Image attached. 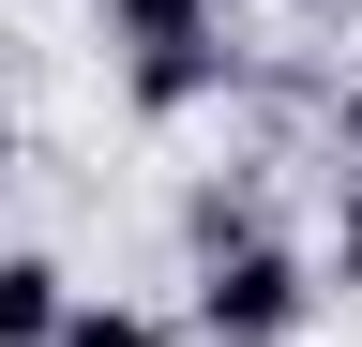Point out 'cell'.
<instances>
[{"label":"cell","mask_w":362,"mask_h":347,"mask_svg":"<svg viewBox=\"0 0 362 347\" xmlns=\"http://www.w3.org/2000/svg\"><path fill=\"white\" fill-rule=\"evenodd\" d=\"M257 91V61L226 46V30H197V46H136L121 61V106L136 121H197V106H242Z\"/></svg>","instance_id":"obj_2"},{"label":"cell","mask_w":362,"mask_h":347,"mask_svg":"<svg viewBox=\"0 0 362 347\" xmlns=\"http://www.w3.org/2000/svg\"><path fill=\"white\" fill-rule=\"evenodd\" d=\"M211 16H242V0H211Z\"/></svg>","instance_id":"obj_9"},{"label":"cell","mask_w":362,"mask_h":347,"mask_svg":"<svg viewBox=\"0 0 362 347\" xmlns=\"http://www.w3.org/2000/svg\"><path fill=\"white\" fill-rule=\"evenodd\" d=\"M45 347H166V317H151V302H90V287H76Z\"/></svg>","instance_id":"obj_6"},{"label":"cell","mask_w":362,"mask_h":347,"mask_svg":"<svg viewBox=\"0 0 362 347\" xmlns=\"http://www.w3.org/2000/svg\"><path fill=\"white\" fill-rule=\"evenodd\" d=\"M61 302H76V272L45 242H0V347H45L61 332Z\"/></svg>","instance_id":"obj_3"},{"label":"cell","mask_w":362,"mask_h":347,"mask_svg":"<svg viewBox=\"0 0 362 347\" xmlns=\"http://www.w3.org/2000/svg\"><path fill=\"white\" fill-rule=\"evenodd\" d=\"M332 16H362V0H332Z\"/></svg>","instance_id":"obj_10"},{"label":"cell","mask_w":362,"mask_h":347,"mask_svg":"<svg viewBox=\"0 0 362 347\" xmlns=\"http://www.w3.org/2000/svg\"><path fill=\"white\" fill-rule=\"evenodd\" d=\"M317 287L362 302V166H332V227H317Z\"/></svg>","instance_id":"obj_7"},{"label":"cell","mask_w":362,"mask_h":347,"mask_svg":"<svg viewBox=\"0 0 362 347\" xmlns=\"http://www.w3.org/2000/svg\"><path fill=\"white\" fill-rule=\"evenodd\" d=\"M317 136H332V166H362V76H332V91H317Z\"/></svg>","instance_id":"obj_8"},{"label":"cell","mask_w":362,"mask_h":347,"mask_svg":"<svg viewBox=\"0 0 362 347\" xmlns=\"http://www.w3.org/2000/svg\"><path fill=\"white\" fill-rule=\"evenodd\" d=\"M197 30H226L211 0H106V46L136 61V46H197Z\"/></svg>","instance_id":"obj_5"},{"label":"cell","mask_w":362,"mask_h":347,"mask_svg":"<svg viewBox=\"0 0 362 347\" xmlns=\"http://www.w3.org/2000/svg\"><path fill=\"white\" fill-rule=\"evenodd\" d=\"M317 302H332V287H317V257L272 227V242H226V257H197V287H181V332H197V347H287Z\"/></svg>","instance_id":"obj_1"},{"label":"cell","mask_w":362,"mask_h":347,"mask_svg":"<svg viewBox=\"0 0 362 347\" xmlns=\"http://www.w3.org/2000/svg\"><path fill=\"white\" fill-rule=\"evenodd\" d=\"M226 242H272V182L257 166H226V182L181 196V257H226Z\"/></svg>","instance_id":"obj_4"}]
</instances>
